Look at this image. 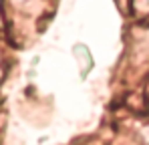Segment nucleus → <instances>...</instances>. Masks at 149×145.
Instances as JSON below:
<instances>
[{"label":"nucleus","mask_w":149,"mask_h":145,"mask_svg":"<svg viewBox=\"0 0 149 145\" xmlns=\"http://www.w3.org/2000/svg\"><path fill=\"white\" fill-rule=\"evenodd\" d=\"M73 52H74V59H77V63H79V67H81L83 72L93 69V56H91L89 48L85 47V45H77Z\"/></svg>","instance_id":"f257e3e1"},{"label":"nucleus","mask_w":149,"mask_h":145,"mask_svg":"<svg viewBox=\"0 0 149 145\" xmlns=\"http://www.w3.org/2000/svg\"><path fill=\"white\" fill-rule=\"evenodd\" d=\"M143 133H145V141L149 143V127H145V131H143Z\"/></svg>","instance_id":"f03ea898"},{"label":"nucleus","mask_w":149,"mask_h":145,"mask_svg":"<svg viewBox=\"0 0 149 145\" xmlns=\"http://www.w3.org/2000/svg\"><path fill=\"white\" fill-rule=\"evenodd\" d=\"M143 2H145V4H147V6H149V0H143Z\"/></svg>","instance_id":"7ed1b4c3"}]
</instances>
